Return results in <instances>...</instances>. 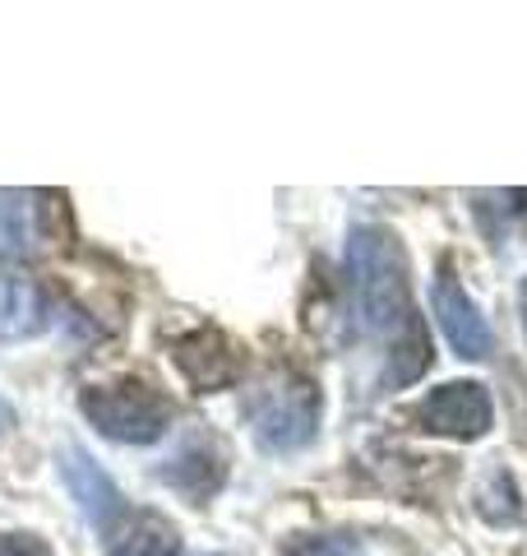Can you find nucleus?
Instances as JSON below:
<instances>
[{
	"instance_id": "3",
	"label": "nucleus",
	"mask_w": 527,
	"mask_h": 556,
	"mask_svg": "<svg viewBox=\"0 0 527 556\" xmlns=\"http://www.w3.org/2000/svg\"><path fill=\"white\" fill-rule=\"evenodd\" d=\"M79 408H83L88 422L102 431V437H112L120 445H149L171 427V404L157 390L139 386V380L83 390Z\"/></svg>"
},
{
	"instance_id": "8",
	"label": "nucleus",
	"mask_w": 527,
	"mask_h": 556,
	"mask_svg": "<svg viewBox=\"0 0 527 556\" xmlns=\"http://www.w3.org/2000/svg\"><path fill=\"white\" fill-rule=\"evenodd\" d=\"M107 552L112 556H185L181 533H176L171 519H163L157 510L120 515L107 529Z\"/></svg>"
},
{
	"instance_id": "9",
	"label": "nucleus",
	"mask_w": 527,
	"mask_h": 556,
	"mask_svg": "<svg viewBox=\"0 0 527 556\" xmlns=\"http://www.w3.org/2000/svg\"><path fill=\"white\" fill-rule=\"evenodd\" d=\"M42 241L38 204L24 190H0V260H28Z\"/></svg>"
},
{
	"instance_id": "12",
	"label": "nucleus",
	"mask_w": 527,
	"mask_h": 556,
	"mask_svg": "<svg viewBox=\"0 0 527 556\" xmlns=\"http://www.w3.org/2000/svg\"><path fill=\"white\" fill-rule=\"evenodd\" d=\"M0 556H51V547L33 533H0Z\"/></svg>"
},
{
	"instance_id": "5",
	"label": "nucleus",
	"mask_w": 527,
	"mask_h": 556,
	"mask_svg": "<svg viewBox=\"0 0 527 556\" xmlns=\"http://www.w3.org/2000/svg\"><path fill=\"white\" fill-rule=\"evenodd\" d=\"M171 353H176V367H181V376L200 394H214V390L236 386L241 371H245L236 343L227 339V334H218V329H195V334L176 339Z\"/></svg>"
},
{
	"instance_id": "4",
	"label": "nucleus",
	"mask_w": 527,
	"mask_h": 556,
	"mask_svg": "<svg viewBox=\"0 0 527 556\" xmlns=\"http://www.w3.org/2000/svg\"><path fill=\"white\" fill-rule=\"evenodd\" d=\"M430 306H435V320H439V329H445V339H449L453 353H459V357H472V362L490 357V348H496V339H490V325L481 320L477 302H472L467 292L459 288V278H453L449 265H439Z\"/></svg>"
},
{
	"instance_id": "11",
	"label": "nucleus",
	"mask_w": 527,
	"mask_h": 556,
	"mask_svg": "<svg viewBox=\"0 0 527 556\" xmlns=\"http://www.w3.org/2000/svg\"><path fill=\"white\" fill-rule=\"evenodd\" d=\"M283 552L287 556H357L361 547L343 533H301V538H287Z\"/></svg>"
},
{
	"instance_id": "10",
	"label": "nucleus",
	"mask_w": 527,
	"mask_h": 556,
	"mask_svg": "<svg viewBox=\"0 0 527 556\" xmlns=\"http://www.w3.org/2000/svg\"><path fill=\"white\" fill-rule=\"evenodd\" d=\"M47 329V298L28 278H0V339H33Z\"/></svg>"
},
{
	"instance_id": "6",
	"label": "nucleus",
	"mask_w": 527,
	"mask_h": 556,
	"mask_svg": "<svg viewBox=\"0 0 527 556\" xmlns=\"http://www.w3.org/2000/svg\"><path fill=\"white\" fill-rule=\"evenodd\" d=\"M416 417L426 422V431L472 441L490 427V394L477 380H453V386H439L426 404L416 408Z\"/></svg>"
},
{
	"instance_id": "2",
	"label": "nucleus",
	"mask_w": 527,
	"mask_h": 556,
	"mask_svg": "<svg viewBox=\"0 0 527 556\" xmlns=\"http://www.w3.org/2000/svg\"><path fill=\"white\" fill-rule=\"evenodd\" d=\"M320 390L296 371H273L269 380H259V390L250 394V427L255 441L269 455H292L314 441L320 431Z\"/></svg>"
},
{
	"instance_id": "1",
	"label": "nucleus",
	"mask_w": 527,
	"mask_h": 556,
	"mask_svg": "<svg viewBox=\"0 0 527 556\" xmlns=\"http://www.w3.org/2000/svg\"><path fill=\"white\" fill-rule=\"evenodd\" d=\"M351 311L361 334L389 343V386H408L426 371L430 343L408 292V255L389 228H357L347 247Z\"/></svg>"
},
{
	"instance_id": "7",
	"label": "nucleus",
	"mask_w": 527,
	"mask_h": 556,
	"mask_svg": "<svg viewBox=\"0 0 527 556\" xmlns=\"http://www.w3.org/2000/svg\"><path fill=\"white\" fill-rule=\"evenodd\" d=\"M61 473L69 482V492H75L79 510L88 515V525H98L102 533H107L116 519H120V496H116L112 478L102 473V468L88 459V450H79V445H65L61 450Z\"/></svg>"
},
{
	"instance_id": "13",
	"label": "nucleus",
	"mask_w": 527,
	"mask_h": 556,
	"mask_svg": "<svg viewBox=\"0 0 527 556\" xmlns=\"http://www.w3.org/2000/svg\"><path fill=\"white\" fill-rule=\"evenodd\" d=\"M523 329H527V283H523Z\"/></svg>"
}]
</instances>
